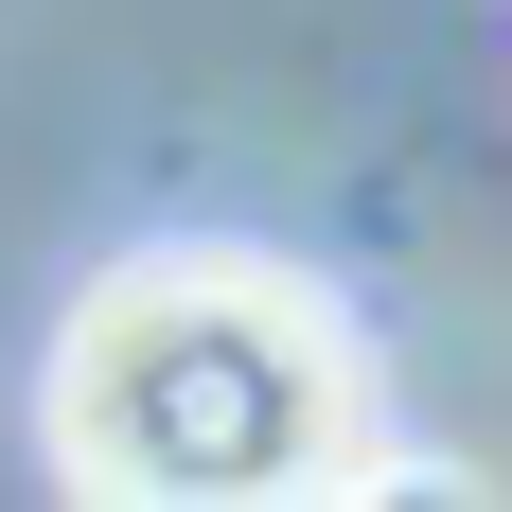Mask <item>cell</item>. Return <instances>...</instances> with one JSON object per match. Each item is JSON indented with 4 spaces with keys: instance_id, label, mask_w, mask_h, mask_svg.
I'll return each instance as SVG.
<instances>
[{
    "instance_id": "obj_1",
    "label": "cell",
    "mask_w": 512,
    "mask_h": 512,
    "mask_svg": "<svg viewBox=\"0 0 512 512\" xmlns=\"http://www.w3.org/2000/svg\"><path fill=\"white\" fill-rule=\"evenodd\" d=\"M354 460L371 371L265 248H142L53 336V477L106 512H301L354 495Z\"/></svg>"
}]
</instances>
